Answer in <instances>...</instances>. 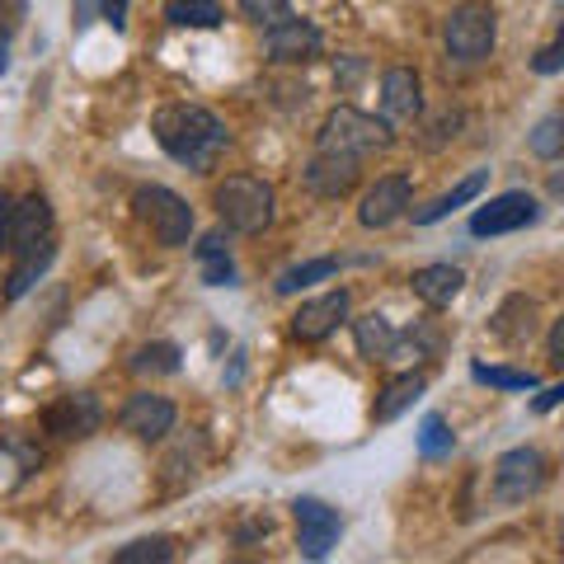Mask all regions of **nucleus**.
<instances>
[{
    "label": "nucleus",
    "mask_w": 564,
    "mask_h": 564,
    "mask_svg": "<svg viewBox=\"0 0 564 564\" xmlns=\"http://www.w3.org/2000/svg\"><path fill=\"white\" fill-rule=\"evenodd\" d=\"M551 480V466L536 447H513L494 462V503H527Z\"/></svg>",
    "instance_id": "6"
},
{
    "label": "nucleus",
    "mask_w": 564,
    "mask_h": 564,
    "mask_svg": "<svg viewBox=\"0 0 564 564\" xmlns=\"http://www.w3.org/2000/svg\"><path fill=\"white\" fill-rule=\"evenodd\" d=\"M391 141H395L391 122L362 113V109H348V104H339L321 128V151H344V155H358V161L372 151H386Z\"/></svg>",
    "instance_id": "5"
},
{
    "label": "nucleus",
    "mask_w": 564,
    "mask_h": 564,
    "mask_svg": "<svg viewBox=\"0 0 564 564\" xmlns=\"http://www.w3.org/2000/svg\"><path fill=\"white\" fill-rule=\"evenodd\" d=\"M174 419H180V410H174L165 395H151V391L132 395L128 404H122V414H118L122 433L141 437V443H161V437L174 429Z\"/></svg>",
    "instance_id": "14"
},
{
    "label": "nucleus",
    "mask_w": 564,
    "mask_h": 564,
    "mask_svg": "<svg viewBox=\"0 0 564 564\" xmlns=\"http://www.w3.org/2000/svg\"><path fill=\"white\" fill-rule=\"evenodd\" d=\"M43 240H52V207H47V198H39V193H29L24 203H14L10 250L14 254H29V250H39Z\"/></svg>",
    "instance_id": "17"
},
{
    "label": "nucleus",
    "mask_w": 564,
    "mask_h": 564,
    "mask_svg": "<svg viewBox=\"0 0 564 564\" xmlns=\"http://www.w3.org/2000/svg\"><path fill=\"white\" fill-rule=\"evenodd\" d=\"M485 184H489V170H475V174H466L462 184H456L452 193H443L433 207H423V212H414V226H433V221H443V217H452L456 207H466V203H475L485 193Z\"/></svg>",
    "instance_id": "22"
},
{
    "label": "nucleus",
    "mask_w": 564,
    "mask_h": 564,
    "mask_svg": "<svg viewBox=\"0 0 564 564\" xmlns=\"http://www.w3.org/2000/svg\"><path fill=\"white\" fill-rule=\"evenodd\" d=\"M541 221V203L532 193H499V198H489L485 207H475L470 217V236H508V231H522V226H536Z\"/></svg>",
    "instance_id": "7"
},
{
    "label": "nucleus",
    "mask_w": 564,
    "mask_h": 564,
    "mask_svg": "<svg viewBox=\"0 0 564 564\" xmlns=\"http://www.w3.org/2000/svg\"><path fill=\"white\" fill-rule=\"evenodd\" d=\"M545 188H551V198H564V170H555V174H551V184H545Z\"/></svg>",
    "instance_id": "38"
},
{
    "label": "nucleus",
    "mask_w": 564,
    "mask_h": 564,
    "mask_svg": "<svg viewBox=\"0 0 564 564\" xmlns=\"http://www.w3.org/2000/svg\"><path fill=\"white\" fill-rule=\"evenodd\" d=\"M423 113V80L414 66H391L381 76V118L391 128H414Z\"/></svg>",
    "instance_id": "11"
},
{
    "label": "nucleus",
    "mask_w": 564,
    "mask_h": 564,
    "mask_svg": "<svg viewBox=\"0 0 564 564\" xmlns=\"http://www.w3.org/2000/svg\"><path fill=\"white\" fill-rule=\"evenodd\" d=\"M273 212H278V193L273 184L254 180V174H231V180L217 184V217L226 231L259 236L273 226Z\"/></svg>",
    "instance_id": "2"
},
{
    "label": "nucleus",
    "mask_w": 564,
    "mask_h": 564,
    "mask_svg": "<svg viewBox=\"0 0 564 564\" xmlns=\"http://www.w3.org/2000/svg\"><path fill=\"white\" fill-rule=\"evenodd\" d=\"M10 231H14V203L0 193V250H10Z\"/></svg>",
    "instance_id": "34"
},
{
    "label": "nucleus",
    "mask_w": 564,
    "mask_h": 564,
    "mask_svg": "<svg viewBox=\"0 0 564 564\" xmlns=\"http://www.w3.org/2000/svg\"><path fill=\"white\" fill-rule=\"evenodd\" d=\"M555 404H564V381H560V386H551V391H541L532 410H536V414H551Z\"/></svg>",
    "instance_id": "36"
},
{
    "label": "nucleus",
    "mask_w": 564,
    "mask_h": 564,
    "mask_svg": "<svg viewBox=\"0 0 564 564\" xmlns=\"http://www.w3.org/2000/svg\"><path fill=\"white\" fill-rule=\"evenodd\" d=\"M545 348H551V362H555L560 372H564V315H560V321L551 325V334H545Z\"/></svg>",
    "instance_id": "33"
},
{
    "label": "nucleus",
    "mask_w": 564,
    "mask_h": 564,
    "mask_svg": "<svg viewBox=\"0 0 564 564\" xmlns=\"http://www.w3.org/2000/svg\"><path fill=\"white\" fill-rule=\"evenodd\" d=\"M410 288H414V296H419L423 306L443 311V306H452L456 296H462V288H466V273L456 269V263H423V269H414Z\"/></svg>",
    "instance_id": "16"
},
{
    "label": "nucleus",
    "mask_w": 564,
    "mask_h": 564,
    "mask_svg": "<svg viewBox=\"0 0 564 564\" xmlns=\"http://www.w3.org/2000/svg\"><path fill=\"white\" fill-rule=\"evenodd\" d=\"M132 372H141V377H170V372H180V348H174V344H147V348H137L132 352Z\"/></svg>",
    "instance_id": "28"
},
{
    "label": "nucleus",
    "mask_w": 564,
    "mask_h": 564,
    "mask_svg": "<svg viewBox=\"0 0 564 564\" xmlns=\"http://www.w3.org/2000/svg\"><path fill=\"white\" fill-rule=\"evenodd\" d=\"M456 447V433L447 429L443 414H423L419 423V456H429V462H437V456H447Z\"/></svg>",
    "instance_id": "30"
},
{
    "label": "nucleus",
    "mask_w": 564,
    "mask_h": 564,
    "mask_svg": "<svg viewBox=\"0 0 564 564\" xmlns=\"http://www.w3.org/2000/svg\"><path fill=\"white\" fill-rule=\"evenodd\" d=\"M193 254H198V269H203L207 288H236V263H231V250H226L221 231H207Z\"/></svg>",
    "instance_id": "21"
},
{
    "label": "nucleus",
    "mask_w": 564,
    "mask_h": 564,
    "mask_svg": "<svg viewBox=\"0 0 564 564\" xmlns=\"http://www.w3.org/2000/svg\"><path fill=\"white\" fill-rule=\"evenodd\" d=\"M165 20L174 29H217L221 24V10L212 6V0H174L165 10Z\"/></svg>",
    "instance_id": "27"
},
{
    "label": "nucleus",
    "mask_w": 564,
    "mask_h": 564,
    "mask_svg": "<svg viewBox=\"0 0 564 564\" xmlns=\"http://www.w3.org/2000/svg\"><path fill=\"white\" fill-rule=\"evenodd\" d=\"M10 70V43H6V29H0V76Z\"/></svg>",
    "instance_id": "39"
},
{
    "label": "nucleus",
    "mask_w": 564,
    "mask_h": 564,
    "mask_svg": "<svg viewBox=\"0 0 564 564\" xmlns=\"http://www.w3.org/2000/svg\"><path fill=\"white\" fill-rule=\"evenodd\" d=\"M470 377L494 391H536V372H518V367H489V362H470Z\"/></svg>",
    "instance_id": "26"
},
{
    "label": "nucleus",
    "mask_w": 564,
    "mask_h": 564,
    "mask_svg": "<svg viewBox=\"0 0 564 564\" xmlns=\"http://www.w3.org/2000/svg\"><path fill=\"white\" fill-rule=\"evenodd\" d=\"M532 70L536 76H555V70H564V29L555 33V43H545L532 57Z\"/></svg>",
    "instance_id": "32"
},
{
    "label": "nucleus",
    "mask_w": 564,
    "mask_h": 564,
    "mask_svg": "<svg viewBox=\"0 0 564 564\" xmlns=\"http://www.w3.org/2000/svg\"><path fill=\"white\" fill-rule=\"evenodd\" d=\"M429 391V377L423 372H400V377H391L386 381V391L377 395V404H372V419L377 423H395L404 410H414V400Z\"/></svg>",
    "instance_id": "19"
},
{
    "label": "nucleus",
    "mask_w": 564,
    "mask_h": 564,
    "mask_svg": "<svg viewBox=\"0 0 564 564\" xmlns=\"http://www.w3.org/2000/svg\"><path fill=\"white\" fill-rule=\"evenodd\" d=\"M536 302L532 296H522V292H513V296H503L499 302V311L489 315V329H494V339H503V344H527L536 334Z\"/></svg>",
    "instance_id": "18"
},
{
    "label": "nucleus",
    "mask_w": 564,
    "mask_h": 564,
    "mask_svg": "<svg viewBox=\"0 0 564 564\" xmlns=\"http://www.w3.org/2000/svg\"><path fill=\"white\" fill-rule=\"evenodd\" d=\"M352 339H358V352L367 362H391L400 334H395V325L386 321V315L372 311V315H358V321H352Z\"/></svg>",
    "instance_id": "20"
},
{
    "label": "nucleus",
    "mask_w": 564,
    "mask_h": 564,
    "mask_svg": "<svg viewBox=\"0 0 564 564\" xmlns=\"http://www.w3.org/2000/svg\"><path fill=\"white\" fill-rule=\"evenodd\" d=\"M414 198V188L404 174H386V180H377L372 188L362 193V203H358V221L367 226V231H381V226H391L404 217V207H410Z\"/></svg>",
    "instance_id": "13"
},
{
    "label": "nucleus",
    "mask_w": 564,
    "mask_h": 564,
    "mask_svg": "<svg viewBox=\"0 0 564 564\" xmlns=\"http://www.w3.org/2000/svg\"><path fill=\"white\" fill-rule=\"evenodd\" d=\"M339 273V259H306V263H292L288 273H278V296H292V292H302V288H311V282H325V278H334Z\"/></svg>",
    "instance_id": "24"
},
{
    "label": "nucleus",
    "mask_w": 564,
    "mask_h": 564,
    "mask_svg": "<svg viewBox=\"0 0 564 564\" xmlns=\"http://www.w3.org/2000/svg\"><path fill=\"white\" fill-rule=\"evenodd\" d=\"M99 423H104L99 400L85 395V391H80V395H62V400L43 414V429L57 433V437H90V433H99Z\"/></svg>",
    "instance_id": "15"
},
{
    "label": "nucleus",
    "mask_w": 564,
    "mask_h": 564,
    "mask_svg": "<svg viewBox=\"0 0 564 564\" xmlns=\"http://www.w3.org/2000/svg\"><path fill=\"white\" fill-rule=\"evenodd\" d=\"M95 20V0H76V29H90Z\"/></svg>",
    "instance_id": "37"
},
{
    "label": "nucleus",
    "mask_w": 564,
    "mask_h": 564,
    "mask_svg": "<svg viewBox=\"0 0 564 564\" xmlns=\"http://www.w3.org/2000/svg\"><path fill=\"white\" fill-rule=\"evenodd\" d=\"M240 6V14L250 24H259V29H269V24H278V20H288V0H236Z\"/></svg>",
    "instance_id": "31"
},
{
    "label": "nucleus",
    "mask_w": 564,
    "mask_h": 564,
    "mask_svg": "<svg viewBox=\"0 0 564 564\" xmlns=\"http://www.w3.org/2000/svg\"><path fill=\"white\" fill-rule=\"evenodd\" d=\"M527 147L541 161H564V109L560 113H545L532 132H527Z\"/></svg>",
    "instance_id": "25"
},
{
    "label": "nucleus",
    "mask_w": 564,
    "mask_h": 564,
    "mask_svg": "<svg viewBox=\"0 0 564 564\" xmlns=\"http://www.w3.org/2000/svg\"><path fill=\"white\" fill-rule=\"evenodd\" d=\"M443 43H447V57L456 62H485L494 43H499V14L485 0H466V6H456L443 20Z\"/></svg>",
    "instance_id": "3"
},
{
    "label": "nucleus",
    "mask_w": 564,
    "mask_h": 564,
    "mask_svg": "<svg viewBox=\"0 0 564 564\" xmlns=\"http://www.w3.org/2000/svg\"><path fill=\"white\" fill-rule=\"evenodd\" d=\"M292 518H296V545H302L306 560H325L334 545H339L344 522H339V513H334L325 499H311V494H302V499L292 503Z\"/></svg>",
    "instance_id": "8"
},
{
    "label": "nucleus",
    "mask_w": 564,
    "mask_h": 564,
    "mask_svg": "<svg viewBox=\"0 0 564 564\" xmlns=\"http://www.w3.org/2000/svg\"><path fill=\"white\" fill-rule=\"evenodd\" d=\"M174 560V541L170 536H141L132 545L113 551V564H165Z\"/></svg>",
    "instance_id": "29"
},
{
    "label": "nucleus",
    "mask_w": 564,
    "mask_h": 564,
    "mask_svg": "<svg viewBox=\"0 0 564 564\" xmlns=\"http://www.w3.org/2000/svg\"><path fill=\"white\" fill-rule=\"evenodd\" d=\"M321 29H315L311 20H296V14H288V20H278L263 29V52H269V62H282V66H302V62H315L321 57Z\"/></svg>",
    "instance_id": "9"
},
{
    "label": "nucleus",
    "mask_w": 564,
    "mask_h": 564,
    "mask_svg": "<svg viewBox=\"0 0 564 564\" xmlns=\"http://www.w3.org/2000/svg\"><path fill=\"white\" fill-rule=\"evenodd\" d=\"M57 259V245L52 240H43L39 250H29V254H20V263H14V273H10V282H6V302H20V296L39 282L43 273H47V263Z\"/></svg>",
    "instance_id": "23"
},
{
    "label": "nucleus",
    "mask_w": 564,
    "mask_h": 564,
    "mask_svg": "<svg viewBox=\"0 0 564 564\" xmlns=\"http://www.w3.org/2000/svg\"><path fill=\"white\" fill-rule=\"evenodd\" d=\"M132 207H137L141 226H147V231L161 240L165 250H180V245H188V236H193V207L174 188H165V184H141Z\"/></svg>",
    "instance_id": "4"
},
{
    "label": "nucleus",
    "mask_w": 564,
    "mask_h": 564,
    "mask_svg": "<svg viewBox=\"0 0 564 564\" xmlns=\"http://www.w3.org/2000/svg\"><path fill=\"white\" fill-rule=\"evenodd\" d=\"M358 174H362V161L358 155H344V151H315L311 165H306V188L315 198H348L358 188Z\"/></svg>",
    "instance_id": "12"
},
{
    "label": "nucleus",
    "mask_w": 564,
    "mask_h": 564,
    "mask_svg": "<svg viewBox=\"0 0 564 564\" xmlns=\"http://www.w3.org/2000/svg\"><path fill=\"white\" fill-rule=\"evenodd\" d=\"M348 311H352L348 288H334V292H325V296H311V302L296 306L292 334H296L302 344H321V339H329V334L348 321Z\"/></svg>",
    "instance_id": "10"
},
{
    "label": "nucleus",
    "mask_w": 564,
    "mask_h": 564,
    "mask_svg": "<svg viewBox=\"0 0 564 564\" xmlns=\"http://www.w3.org/2000/svg\"><path fill=\"white\" fill-rule=\"evenodd\" d=\"M151 132L170 161H180L188 170H212L217 155L231 147L226 122L212 109H203V104H165V109H155Z\"/></svg>",
    "instance_id": "1"
},
{
    "label": "nucleus",
    "mask_w": 564,
    "mask_h": 564,
    "mask_svg": "<svg viewBox=\"0 0 564 564\" xmlns=\"http://www.w3.org/2000/svg\"><path fill=\"white\" fill-rule=\"evenodd\" d=\"M99 14L109 20L113 29H122L128 24V0H99Z\"/></svg>",
    "instance_id": "35"
}]
</instances>
